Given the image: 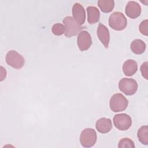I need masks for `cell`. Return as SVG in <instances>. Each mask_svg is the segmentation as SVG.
I'll return each instance as SVG.
<instances>
[{
	"label": "cell",
	"mask_w": 148,
	"mask_h": 148,
	"mask_svg": "<svg viewBox=\"0 0 148 148\" xmlns=\"http://www.w3.org/2000/svg\"><path fill=\"white\" fill-rule=\"evenodd\" d=\"M128 105V99L120 93L113 94L109 101L110 109L113 112H119L125 110Z\"/></svg>",
	"instance_id": "6da1fadb"
},
{
	"label": "cell",
	"mask_w": 148,
	"mask_h": 148,
	"mask_svg": "<svg viewBox=\"0 0 148 148\" xmlns=\"http://www.w3.org/2000/svg\"><path fill=\"white\" fill-rule=\"evenodd\" d=\"M109 25L113 29L122 31L127 25V20L123 13L115 12L111 14L109 18Z\"/></svg>",
	"instance_id": "7a4b0ae2"
},
{
	"label": "cell",
	"mask_w": 148,
	"mask_h": 148,
	"mask_svg": "<svg viewBox=\"0 0 148 148\" xmlns=\"http://www.w3.org/2000/svg\"><path fill=\"white\" fill-rule=\"evenodd\" d=\"M97 135L95 130L90 128L83 130L80 135V142L84 147H91L96 143Z\"/></svg>",
	"instance_id": "3957f363"
},
{
	"label": "cell",
	"mask_w": 148,
	"mask_h": 148,
	"mask_svg": "<svg viewBox=\"0 0 148 148\" xmlns=\"http://www.w3.org/2000/svg\"><path fill=\"white\" fill-rule=\"evenodd\" d=\"M138 87V83L134 79L123 78L119 82L120 90L127 95L134 94L136 92Z\"/></svg>",
	"instance_id": "277c9868"
},
{
	"label": "cell",
	"mask_w": 148,
	"mask_h": 148,
	"mask_svg": "<svg viewBox=\"0 0 148 148\" xmlns=\"http://www.w3.org/2000/svg\"><path fill=\"white\" fill-rule=\"evenodd\" d=\"M6 63L13 68L19 69L21 68L25 63L24 57L15 50H10L5 57Z\"/></svg>",
	"instance_id": "5b68a950"
},
{
	"label": "cell",
	"mask_w": 148,
	"mask_h": 148,
	"mask_svg": "<svg viewBox=\"0 0 148 148\" xmlns=\"http://www.w3.org/2000/svg\"><path fill=\"white\" fill-rule=\"evenodd\" d=\"M62 22L65 28V35L68 38H71L76 35L81 29L80 25L71 16H66L64 18Z\"/></svg>",
	"instance_id": "8992f818"
},
{
	"label": "cell",
	"mask_w": 148,
	"mask_h": 148,
	"mask_svg": "<svg viewBox=\"0 0 148 148\" xmlns=\"http://www.w3.org/2000/svg\"><path fill=\"white\" fill-rule=\"evenodd\" d=\"M113 121L114 126L120 131L127 130L131 126V117L126 113H120L114 116Z\"/></svg>",
	"instance_id": "52a82bcc"
},
{
	"label": "cell",
	"mask_w": 148,
	"mask_h": 148,
	"mask_svg": "<svg viewBox=\"0 0 148 148\" xmlns=\"http://www.w3.org/2000/svg\"><path fill=\"white\" fill-rule=\"evenodd\" d=\"M77 44L78 48L82 51H86L90 47L92 39L88 31H82L79 33L77 38Z\"/></svg>",
	"instance_id": "ba28073f"
},
{
	"label": "cell",
	"mask_w": 148,
	"mask_h": 148,
	"mask_svg": "<svg viewBox=\"0 0 148 148\" xmlns=\"http://www.w3.org/2000/svg\"><path fill=\"white\" fill-rule=\"evenodd\" d=\"M125 12L128 17L135 19L140 16L141 13V7L138 2L131 1L127 3Z\"/></svg>",
	"instance_id": "9c48e42d"
},
{
	"label": "cell",
	"mask_w": 148,
	"mask_h": 148,
	"mask_svg": "<svg viewBox=\"0 0 148 148\" xmlns=\"http://www.w3.org/2000/svg\"><path fill=\"white\" fill-rule=\"evenodd\" d=\"M72 12L75 20L80 25L83 24L86 20V12L82 5L79 3H75L72 7Z\"/></svg>",
	"instance_id": "30bf717a"
},
{
	"label": "cell",
	"mask_w": 148,
	"mask_h": 148,
	"mask_svg": "<svg viewBox=\"0 0 148 148\" xmlns=\"http://www.w3.org/2000/svg\"><path fill=\"white\" fill-rule=\"evenodd\" d=\"M97 34L101 43L105 48L108 49L110 41V34L108 28L103 24L99 23L98 26Z\"/></svg>",
	"instance_id": "8fae6325"
},
{
	"label": "cell",
	"mask_w": 148,
	"mask_h": 148,
	"mask_svg": "<svg viewBox=\"0 0 148 148\" xmlns=\"http://www.w3.org/2000/svg\"><path fill=\"white\" fill-rule=\"evenodd\" d=\"M95 128L101 134L108 133L112 128V121L110 119L102 117L96 121Z\"/></svg>",
	"instance_id": "7c38bea8"
},
{
	"label": "cell",
	"mask_w": 148,
	"mask_h": 148,
	"mask_svg": "<svg viewBox=\"0 0 148 148\" xmlns=\"http://www.w3.org/2000/svg\"><path fill=\"white\" fill-rule=\"evenodd\" d=\"M138 70V64L133 60H127L123 65V72L125 75L131 76L134 75Z\"/></svg>",
	"instance_id": "4fadbf2b"
},
{
	"label": "cell",
	"mask_w": 148,
	"mask_h": 148,
	"mask_svg": "<svg viewBox=\"0 0 148 148\" xmlns=\"http://www.w3.org/2000/svg\"><path fill=\"white\" fill-rule=\"evenodd\" d=\"M87 21L90 24H95L99 20L100 12L95 6H88L87 8Z\"/></svg>",
	"instance_id": "5bb4252c"
},
{
	"label": "cell",
	"mask_w": 148,
	"mask_h": 148,
	"mask_svg": "<svg viewBox=\"0 0 148 148\" xmlns=\"http://www.w3.org/2000/svg\"><path fill=\"white\" fill-rule=\"evenodd\" d=\"M131 50L135 54H141L146 50V44L141 39H136L134 40L131 43Z\"/></svg>",
	"instance_id": "9a60e30c"
},
{
	"label": "cell",
	"mask_w": 148,
	"mask_h": 148,
	"mask_svg": "<svg viewBox=\"0 0 148 148\" xmlns=\"http://www.w3.org/2000/svg\"><path fill=\"white\" fill-rule=\"evenodd\" d=\"M98 6L103 13L112 12L114 6V1L113 0H99Z\"/></svg>",
	"instance_id": "2e32d148"
},
{
	"label": "cell",
	"mask_w": 148,
	"mask_h": 148,
	"mask_svg": "<svg viewBox=\"0 0 148 148\" xmlns=\"http://www.w3.org/2000/svg\"><path fill=\"white\" fill-rule=\"evenodd\" d=\"M138 140L141 143L145 145H148V127L147 125L142 126L137 132Z\"/></svg>",
	"instance_id": "e0dca14e"
},
{
	"label": "cell",
	"mask_w": 148,
	"mask_h": 148,
	"mask_svg": "<svg viewBox=\"0 0 148 148\" xmlns=\"http://www.w3.org/2000/svg\"><path fill=\"white\" fill-rule=\"evenodd\" d=\"M51 31L54 35L60 36L65 33V26L61 23H56L52 26Z\"/></svg>",
	"instance_id": "ac0fdd59"
},
{
	"label": "cell",
	"mask_w": 148,
	"mask_h": 148,
	"mask_svg": "<svg viewBox=\"0 0 148 148\" xmlns=\"http://www.w3.org/2000/svg\"><path fill=\"white\" fill-rule=\"evenodd\" d=\"M119 148H123V147H135V145L134 142L130 138H124L120 140L118 143Z\"/></svg>",
	"instance_id": "d6986e66"
},
{
	"label": "cell",
	"mask_w": 148,
	"mask_h": 148,
	"mask_svg": "<svg viewBox=\"0 0 148 148\" xmlns=\"http://www.w3.org/2000/svg\"><path fill=\"white\" fill-rule=\"evenodd\" d=\"M147 24H148V20H145L142 21L139 26V29L140 32L145 36H147L148 35Z\"/></svg>",
	"instance_id": "ffe728a7"
},
{
	"label": "cell",
	"mask_w": 148,
	"mask_h": 148,
	"mask_svg": "<svg viewBox=\"0 0 148 148\" xmlns=\"http://www.w3.org/2000/svg\"><path fill=\"white\" fill-rule=\"evenodd\" d=\"M147 62H144L142 65L140 66V72L142 73V76L146 79L147 80L148 79V71H147Z\"/></svg>",
	"instance_id": "44dd1931"
}]
</instances>
